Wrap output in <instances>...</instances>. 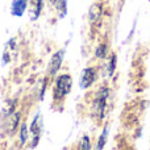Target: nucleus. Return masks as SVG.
I'll return each instance as SVG.
<instances>
[{"mask_svg":"<svg viewBox=\"0 0 150 150\" xmlns=\"http://www.w3.org/2000/svg\"><path fill=\"white\" fill-rule=\"evenodd\" d=\"M73 88V78L69 73L58 74L54 78L52 88V95H53V103L55 105H61L65 101L66 96L71 92Z\"/></svg>","mask_w":150,"mask_h":150,"instance_id":"nucleus-1","label":"nucleus"},{"mask_svg":"<svg viewBox=\"0 0 150 150\" xmlns=\"http://www.w3.org/2000/svg\"><path fill=\"white\" fill-rule=\"evenodd\" d=\"M108 98H109V87L108 86H100L93 93L92 99V116L95 120L101 122L105 119L107 113V105H108Z\"/></svg>","mask_w":150,"mask_h":150,"instance_id":"nucleus-2","label":"nucleus"},{"mask_svg":"<svg viewBox=\"0 0 150 150\" xmlns=\"http://www.w3.org/2000/svg\"><path fill=\"white\" fill-rule=\"evenodd\" d=\"M63 57H65V50L59 49L50 57V61L47 63V76L49 78H55L59 73L61 67L63 63Z\"/></svg>","mask_w":150,"mask_h":150,"instance_id":"nucleus-3","label":"nucleus"},{"mask_svg":"<svg viewBox=\"0 0 150 150\" xmlns=\"http://www.w3.org/2000/svg\"><path fill=\"white\" fill-rule=\"evenodd\" d=\"M98 69L95 66H90V67H86L84 70L82 71V75H80V80H79V86L83 90H88L91 88L98 80Z\"/></svg>","mask_w":150,"mask_h":150,"instance_id":"nucleus-4","label":"nucleus"},{"mask_svg":"<svg viewBox=\"0 0 150 150\" xmlns=\"http://www.w3.org/2000/svg\"><path fill=\"white\" fill-rule=\"evenodd\" d=\"M42 124H41V119H40V113H37L36 116L33 117V121H32L30 127H29V133L32 134V148H36L37 144L40 141V137H41V132H42Z\"/></svg>","mask_w":150,"mask_h":150,"instance_id":"nucleus-5","label":"nucleus"},{"mask_svg":"<svg viewBox=\"0 0 150 150\" xmlns=\"http://www.w3.org/2000/svg\"><path fill=\"white\" fill-rule=\"evenodd\" d=\"M29 5V0H13L11 5V13L16 17H21Z\"/></svg>","mask_w":150,"mask_h":150,"instance_id":"nucleus-6","label":"nucleus"},{"mask_svg":"<svg viewBox=\"0 0 150 150\" xmlns=\"http://www.w3.org/2000/svg\"><path fill=\"white\" fill-rule=\"evenodd\" d=\"M42 9H44V0H30V7H29L30 20H37L41 16Z\"/></svg>","mask_w":150,"mask_h":150,"instance_id":"nucleus-7","label":"nucleus"},{"mask_svg":"<svg viewBox=\"0 0 150 150\" xmlns=\"http://www.w3.org/2000/svg\"><path fill=\"white\" fill-rule=\"evenodd\" d=\"M116 66H117V55L112 53L108 58H107V65H105V71L108 78H112L116 71Z\"/></svg>","mask_w":150,"mask_h":150,"instance_id":"nucleus-8","label":"nucleus"},{"mask_svg":"<svg viewBox=\"0 0 150 150\" xmlns=\"http://www.w3.org/2000/svg\"><path fill=\"white\" fill-rule=\"evenodd\" d=\"M29 138V128L26 125L25 121H23L20 124V128H18V142H20V146H24L26 142H28Z\"/></svg>","mask_w":150,"mask_h":150,"instance_id":"nucleus-9","label":"nucleus"},{"mask_svg":"<svg viewBox=\"0 0 150 150\" xmlns=\"http://www.w3.org/2000/svg\"><path fill=\"white\" fill-rule=\"evenodd\" d=\"M95 57L98 58V59H107V58L109 57V55H108V45H107L105 42L99 44L98 46H96Z\"/></svg>","mask_w":150,"mask_h":150,"instance_id":"nucleus-10","label":"nucleus"},{"mask_svg":"<svg viewBox=\"0 0 150 150\" xmlns=\"http://www.w3.org/2000/svg\"><path fill=\"white\" fill-rule=\"evenodd\" d=\"M101 17V7L99 4H93L90 9V21L92 24H95L96 21H99Z\"/></svg>","mask_w":150,"mask_h":150,"instance_id":"nucleus-11","label":"nucleus"},{"mask_svg":"<svg viewBox=\"0 0 150 150\" xmlns=\"http://www.w3.org/2000/svg\"><path fill=\"white\" fill-rule=\"evenodd\" d=\"M107 138H108V128H104L103 132L100 133V136H99L98 141H96V145H95V150H103L104 146H105L107 144Z\"/></svg>","mask_w":150,"mask_h":150,"instance_id":"nucleus-12","label":"nucleus"},{"mask_svg":"<svg viewBox=\"0 0 150 150\" xmlns=\"http://www.w3.org/2000/svg\"><path fill=\"white\" fill-rule=\"evenodd\" d=\"M76 150H91V138H90V136L86 134L80 138L79 142H78Z\"/></svg>","mask_w":150,"mask_h":150,"instance_id":"nucleus-13","label":"nucleus"},{"mask_svg":"<svg viewBox=\"0 0 150 150\" xmlns=\"http://www.w3.org/2000/svg\"><path fill=\"white\" fill-rule=\"evenodd\" d=\"M55 7H57L61 17L66 16V12H67V0H58V3L55 4Z\"/></svg>","mask_w":150,"mask_h":150,"instance_id":"nucleus-14","label":"nucleus"}]
</instances>
